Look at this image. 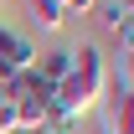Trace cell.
Segmentation results:
<instances>
[{
  "label": "cell",
  "mask_w": 134,
  "mask_h": 134,
  "mask_svg": "<svg viewBox=\"0 0 134 134\" xmlns=\"http://www.w3.org/2000/svg\"><path fill=\"white\" fill-rule=\"evenodd\" d=\"M108 57H103V47H77V62H72V77H67L57 93H52V108H62V114L83 119L88 108H98L103 93H108Z\"/></svg>",
  "instance_id": "obj_1"
},
{
  "label": "cell",
  "mask_w": 134,
  "mask_h": 134,
  "mask_svg": "<svg viewBox=\"0 0 134 134\" xmlns=\"http://www.w3.org/2000/svg\"><path fill=\"white\" fill-rule=\"evenodd\" d=\"M31 67H36V47L21 31L0 26V88L10 83V77H21V72H31Z\"/></svg>",
  "instance_id": "obj_3"
},
{
  "label": "cell",
  "mask_w": 134,
  "mask_h": 134,
  "mask_svg": "<svg viewBox=\"0 0 134 134\" xmlns=\"http://www.w3.org/2000/svg\"><path fill=\"white\" fill-rule=\"evenodd\" d=\"M98 21L108 26V31H119V36H124V31L134 26V16H124V5H119V0H108V5H98Z\"/></svg>",
  "instance_id": "obj_6"
},
{
  "label": "cell",
  "mask_w": 134,
  "mask_h": 134,
  "mask_svg": "<svg viewBox=\"0 0 134 134\" xmlns=\"http://www.w3.org/2000/svg\"><path fill=\"white\" fill-rule=\"evenodd\" d=\"M88 10H98V0H67V16H88Z\"/></svg>",
  "instance_id": "obj_8"
},
{
  "label": "cell",
  "mask_w": 134,
  "mask_h": 134,
  "mask_svg": "<svg viewBox=\"0 0 134 134\" xmlns=\"http://www.w3.org/2000/svg\"><path fill=\"white\" fill-rule=\"evenodd\" d=\"M5 103L16 108V129L36 134V129H41V119L52 114V88L41 83L36 72H21V77L5 83Z\"/></svg>",
  "instance_id": "obj_2"
},
{
  "label": "cell",
  "mask_w": 134,
  "mask_h": 134,
  "mask_svg": "<svg viewBox=\"0 0 134 134\" xmlns=\"http://www.w3.org/2000/svg\"><path fill=\"white\" fill-rule=\"evenodd\" d=\"M72 62H77V52H72V47H52V52H36V67H31V72L57 93V88L72 77Z\"/></svg>",
  "instance_id": "obj_4"
},
{
  "label": "cell",
  "mask_w": 134,
  "mask_h": 134,
  "mask_svg": "<svg viewBox=\"0 0 134 134\" xmlns=\"http://www.w3.org/2000/svg\"><path fill=\"white\" fill-rule=\"evenodd\" d=\"M119 5H124V16H134V0H119Z\"/></svg>",
  "instance_id": "obj_9"
},
{
  "label": "cell",
  "mask_w": 134,
  "mask_h": 134,
  "mask_svg": "<svg viewBox=\"0 0 134 134\" xmlns=\"http://www.w3.org/2000/svg\"><path fill=\"white\" fill-rule=\"evenodd\" d=\"M36 134H77V119L62 114V108H52V114L41 119V129H36Z\"/></svg>",
  "instance_id": "obj_7"
},
{
  "label": "cell",
  "mask_w": 134,
  "mask_h": 134,
  "mask_svg": "<svg viewBox=\"0 0 134 134\" xmlns=\"http://www.w3.org/2000/svg\"><path fill=\"white\" fill-rule=\"evenodd\" d=\"M31 16L41 31H62V21H67V0H31Z\"/></svg>",
  "instance_id": "obj_5"
}]
</instances>
